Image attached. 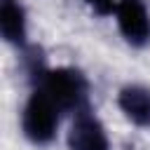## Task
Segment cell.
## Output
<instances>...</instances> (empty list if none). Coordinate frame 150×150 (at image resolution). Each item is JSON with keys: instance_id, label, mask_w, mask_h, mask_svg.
<instances>
[{"instance_id": "1", "label": "cell", "mask_w": 150, "mask_h": 150, "mask_svg": "<svg viewBox=\"0 0 150 150\" xmlns=\"http://www.w3.org/2000/svg\"><path fill=\"white\" fill-rule=\"evenodd\" d=\"M40 89L56 103V108L61 112H75L77 115V112L87 110L89 82L73 66H59V68L42 70Z\"/></svg>"}, {"instance_id": "2", "label": "cell", "mask_w": 150, "mask_h": 150, "mask_svg": "<svg viewBox=\"0 0 150 150\" xmlns=\"http://www.w3.org/2000/svg\"><path fill=\"white\" fill-rule=\"evenodd\" d=\"M59 120L61 110L56 103L42 89H35L21 110V131L33 145H47L59 131Z\"/></svg>"}, {"instance_id": "3", "label": "cell", "mask_w": 150, "mask_h": 150, "mask_svg": "<svg viewBox=\"0 0 150 150\" xmlns=\"http://www.w3.org/2000/svg\"><path fill=\"white\" fill-rule=\"evenodd\" d=\"M115 21L131 47H145L150 42V12L143 0H117Z\"/></svg>"}, {"instance_id": "4", "label": "cell", "mask_w": 150, "mask_h": 150, "mask_svg": "<svg viewBox=\"0 0 150 150\" xmlns=\"http://www.w3.org/2000/svg\"><path fill=\"white\" fill-rule=\"evenodd\" d=\"M68 150H110L105 127L89 110L75 115L68 129Z\"/></svg>"}, {"instance_id": "5", "label": "cell", "mask_w": 150, "mask_h": 150, "mask_svg": "<svg viewBox=\"0 0 150 150\" xmlns=\"http://www.w3.org/2000/svg\"><path fill=\"white\" fill-rule=\"evenodd\" d=\"M117 105L131 124L141 129H150V87L124 84L117 94Z\"/></svg>"}, {"instance_id": "6", "label": "cell", "mask_w": 150, "mask_h": 150, "mask_svg": "<svg viewBox=\"0 0 150 150\" xmlns=\"http://www.w3.org/2000/svg\"><path fill=\"white\" fill-rule=\"evenodd\" d=\"M0 33L7 45L23 47L28 35L26 7L19 0H0Z\"/></svg>"}, {"instance_id": "7", "label": "cell", "mask_w": 150, "mask_h": 150, "mask_svg": "<svg viewBox=\"0 0 150 150\" xmlns=\"http://www.w3.org/2000/svg\"><path fill=\"white\" fill-rule=\"evenodd\" d=\"M84 5L98 16H110L117 9V0H84Z\"/></svg>"}]
</instances>
